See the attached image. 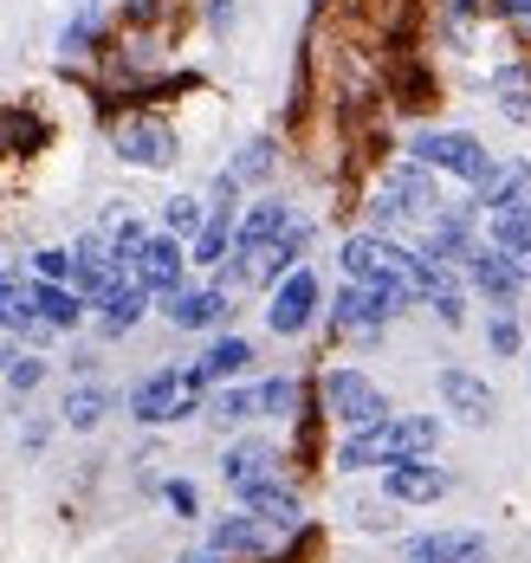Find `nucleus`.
Masks as SVG:
<instances>
[{"mask_svg": "<svg viewBox=\"0 0 531 563\" xmlns=\"http://www.w3.org/2000/svg\"><path fill=\"white\" fill-rule=\"evenodd\" d=\"M441 441V421L434 415H389V421H376V428H363L351 434L344 448H338V466L344 473H369V466H402V460H428Z\"/></svg>", "mask_w": 531, "mask_h": 563, "instance_id": "f257e3e1", "label": "nucleus"}, {"mask_svg": "<svg viewBox=\"0 0 531 563\" xmlns=\"http://www.w3.org/2000/svg\"><path fill=\"white\" fill-rule=\"evenodd\" d=\"M414 163L479 188V181L493 175V150H486L473 130H421V136H414Z\"/></svg>", "mask_w": 531, "mask_h": 563, "instance_id": "f03ea898", "label": "nucleus"}, {"mask_svg": "<svg viewBox=\"0 0 531 563\" xmlns=\"http://www.w3.org/2000/svg\"><path fill=\"white\" fill-rule=\"evenodd\" d=\"M441 214V188L434 169L402 163V169L383 175V195H376V227H402V221H434Z\"/></svg>", "mask_w": 531, "mask_h": 563, "instance_id": "7ed1b4c3", "label": "nucleus"}, {"mask_svg": "<svg viewBox=\"0 0 531 563\" xmlns=\"http://www.w3.org/2000/svg\"><path fill=\"white\" fill-rule=\"evenodd\" d=\"M208 389L201 376H195V363L188 369H156L150 383H136L130 389V415L136 421H150V428H163V421H181L188 408H195V395Z\"/></svg>", "mask_w": 531, "mask_h": 563, "instance_id": "20e7f679", "label": "nucleus"}, {"mask_svg": "<svg viewBox=\"0 0 531 563\" xmlns=\"http://www.w3.org/2000/svg\"><path fill=\"white\" fill-rule=\"evenodd\" d=\"M324 408L351 428V434H363V428H376V421H389L396 408H389V395L376 389L363 369H331L324 376Z\"/></svg>", "mask_w": 531, "mask_h": 563, "instance_id": "39448f33", "label": "nucleus"}, {"mask_svg": "<svg viewBox=\"0 0 531 563\" xmlns=\"http://www.w3.org/2000/svg\"><path fill=\"white\" fill-rule=\"evenodd\" d=\"M208 551H214V558H273V551H279V525H266V518H253V511H228V518H214Z\"/></svg>", "mask_w": 531, "mask_h": 563, "instance_id": "423d86ee", "label": "nucleus"}, {"mask_svg": "<svg viewBox=\"0 0 531 563\" xmlns=\"http://www.w3.org/2000/svg\"><path fill=\"white\" fill-rule=\"evenodd\" d=\"M486 240H473V201H447L434 221H428V260H441V266H467L473 253H479Z\"/></svg>", "mask_w": 531, "mask_h": 563, "instance_id": "0eeeda50", "label": "nucleus"}, {"mask_svg": "<svg viewBox=\"0 0 531 563\" xmlns=\"http://www.w3.org/2000/svg\"><path fill=\"white\" fill-rule=\"evenodd\" d=\"M402 563H486V531H467V525L414 531L402 544Z\"/></svg>", "mask_w": 531, "mask_h": 563, "instance_id": "6e6552de", "label": "nucleus"}, {"mask_svg": "<svg viewBox=\"0 0 531 563\" xmlns=\"http://www.w3.org/2000/svg\"><path fill=\"white\" fill-rule=\"evenodd\" d=\"M467 279H473V291H479L486 305H499V311H512V305L526 298V266L506 260V253H493V246H479L467 260Z\"/></svg>", "mask_w": 531, "mask_h": 563, "instance_id": "1a4fd4ad", "label": "nucleus"}, {"mask_svg": "<svg viewBox=\"0 0 531 563\" xmlns=\"http://www.w3.org/2000/svg\"><path fill=\"white\" fill-rule=\"evenodd\" d=\"M318 318V279L298 266V273H286V279L273 285V305H266V324L279 331V338H298L305 324Z\"/></svg>", "mask_w": 531, "mask_h": 563, "instance_id": "9d476101", "label": "nucleus"}, {"mask_svg": "<svg viewBox=\"0 0 531 563\" xmlns=\"http://www.w3.org/2000/svg\"><path fill=\"white\" fill-rule=\"evenodd\" d=\"M181 266H188V253H181L176 233H150L130 273H136V285H143L150 298H163V291H181Z\"/></svg>", "mask_w": 531, "mask_h": 563, "instance_id": "9b49d317", "label": "nucleus"}, {"mask_svg": "<svg viewBox=\"0 0 531 563\" xmlns=\"http://www.w3.org/2000/svg\"><path fill=\"white\" fill-rule=\"evenodd\" d=\"M118 156L136 163V169H169L176 163V130L156 123V117H130L118 130Z\"/></svg>", "mask_w": 531, "mask_h": 563, "instance_id": "f8f14e48", "label": "nucleus"}, {"mask_svg": "<svg viewBox=\"0 0 531 563\" xmlns=\"http://www.w3.org/2000/svg\"><path fill=\"white\" fill-rule=\"evenodd\" d=\"M434 389H441V401H447V415L461 421V428H493V389L473 376V369H441L434 376Z\"/></svg>", "mask_w": 531, "mask_h": 563, "instance_id": "ddd939ff", "label": "nucleus"}, {"mask_svg": "<svg viewBox=\"0 0 531 563\" xmlns=\"http://www.w3.org/2000/svg\"><path fill=\"white\" fill-rule=\"evenodd\" d=\"M338 260H344V279L351 285H376V279H389V273H402V246L383 240V233H351Z\"/></svg>", "mask_w": 531, "mask_h": 563, "instance_id": "4468645a", "label": "nucleus"}, {"mask_svg": "<svg viewBox=\"0 0 531 563\" xmlns=\"http://www.w3.org/2000/svg\"><path fill=\"white\" fill-rule=\"evenodd\" d=\"M228 291L221 285H201V291H163V318L176 324V331H208V324H228Z\"/></svg>", "mask_w": 531, "mask_h": 563, "instance_id": "2eb2a0df", "label": "nucleus"}, {"mask_svg": "<svg viewBox=\"0 0 531 563\" xmlns=\"http://www.w3.org/2000/svg\"><path fill=\"white\" fill-rule=\"evenodd\" d=\"M383 493H389L396 506H434V499H447V466H434V460H402V466L383 473Z\"/></svg>", "mask_w": 531, "mask_h": 563, "instance_id": "dca6fc26", "label": "nucleus"}, {"mask_svg": "<svg viewBox=\"0 0 531 563\" xmlns=\"http://www.w3.org/2000/svg\"><path fill=\"white\" fill-rule=\"evenodd\" d=\"M292 227L298 221H292V208H286V201H253V208L240 214V227H234V253H240V260H253V253L279 246Z\"/></svg>", "mask_w": 531, "mask_h": 563, "instance_id": "f3484780", "label": "nucleus"}, {"mask_svg": "<svg viewBox=\"0 0 531 563\" xmlns=\"http://www.w3.org/2000/svg\"><path fill=\"white\" fill-rule=\"evenodd\" d=\"M221 479L246 493V486H259V479H279V453L266 448V441H234V448L221 453Z\"/></svg>", "mask_w": 531, "mask_h": 563, "instance_id": "a211bd4d", "label": "nucleus"}, {"mask_svg": "<svg viewBox=\"0 0 531 563\" xmlns=\"http://www.w3.org/2000/svg\"><path fill=\"white\" fill-rule=\"evenodd\" d=\"M479 208H486V214L531 208V163H499V169L479 181Z\"/></svg>", "mask_w": 531, "mask_h": 563, "instance_id": "6ab92c4d", "label": "nucleus"}, {"mask_svg": "<svg viewBox=\"0 0 531 563\" xmlns=\"http://www.w3.org/2000/svg\"><path fill=\"white\" fill-rule=\"evenodd\" d=\"M331 318H338L344 331H363V338H376V331L389 324V305L376 298V285H344V291H338V305H331Z\"/></svg>", "mask_w": 531, "mask_h": 563, "instance_id": "aec40b11", "label": "nucleus"}, {"mask_svg": "<svg viewBox=\"0 0 531 563\" xmlns=\"http://www.w3.org/2000/svg\"><path fill=\"white\" fill-rule=\"evenodd\" d=\"M143 311H150V291L136 285V273H130V279H118L104 298H98V318H104V331H111V338H123L130 324H143Z\"/></svg>", "mask_w": 531, "mask_h": 563, "instance_id": "412c9836", "label": "nucleus"}, {"mask_svg": "<svg viewBox=\"0 0 531 563\" xmlns=\"http://www.w3.org/2000/svg\"><path fill=\"white\" fill-rule=\"evenodd\" d=\"M0 324L13 331V338H33V331H53V324H40V305H33V285L13 279V273H0Z\"/></svg>", "mask_w": 531, "mask_h": 563, "instance_id": "4be33fe9", "label": "nucleus"}, {"mask_svg": "<svg viewBox=\"0 0 531 563\" xmlns=\"http://www.w3.org/2000/svg\"><path fill=\"white\" fill-rule=\"evenodd\" d=\"M240 506L253 511V518H266V525H279V531H292V525H298V493H292V486H279V479L246 486V493H240Z\"/></svg>", "mask_w": 531, "mask_h": 563, "instance_id": "5701e85b", "label": "nucleus"}, {"mask_svg": "<svg viewBox=\"0 0 531 563\" xmlns=\"http://www.w3.org/2000/svg\"><path fill=\"white\" fill-rule=\"evenodd\" d=\"M486 246H493V253H506V260H519V266L531 273V208L493 214V227H486Z\"/></svg>", "mask_w": 531, "mask_h": 563, "instance_id": "b1692460", "label": "nucleus"}, {"mask_svg": "<svg viewBox=\"0 0 531 563\" xmlns=\"http://www.w3.org/2000/svg\"><path fill=\"white\" fill-rule=\"evenodd\" d=\"M246 363H253V343H246V338H214L208 350H201L195 376H201V383H228V376H240Z\"/></svg>", "mask_w": 531, "mask_h": 563, "instance_id": "393cba45", "label": "nucleus"}, {"mask_svg": "<svg viewBox=\"0 0 531 563\" xmlns=\"http://www.w3.org/2000/svg\"><path fill=\"white\" fill-rule=\"evenodd\" d=\"M188 260H201V266H228L234 260V208H214L208 227L195 233V253Z\"/></svg>", "mask_w": 531, "mask_h": 563, "instance_id": "a878e982", "label": "nucleus"}, {"mask_svg": "<svg viewBox=\"0 0 531 563\" xmlns=\"http://www.w3.org/2000/svg\"><path fill=\"white\" fill-rule=\"evenodd\" d=\"M33 305H40V324H53V331H71L85 318V298L71 285H33Z\"/></svg>", "mask_w": 531, "mask_h": 563, "instance_id": "bb28decb", "label": "nucleus"}, {"mask_svg": "<svg viewBox=\"0 0 531 563\" xmlns=\"http://www.w3.org/2000/svg\"><path fill=\"white\" fill-rule=\"evenodd\" d=\"M104 408H111V395L98 389V383H78V389L65 395V421H71V428H98Z\"/></svg>", "mask_w": 531, "mask_h": 563, "instance_id": "cd10ccee", "label": "nucleus"}, {"mask_svg": "<svg viewBox=\"0 0 531 563\" xmlns=\"http://www.w3.org/2000/svg\"><path fill=\"white\" fill-rule=\"evenodd\" d=\"M208 415L228 428V421H246V415H259V389H221L208 401Z\"/></svg>", "mask_w": 531, "mask_h": 563, "instance_id": "c85d7f7f", "label": "nucleus"}, {"mask_svg": "<svg viewBox=\"0 0 531 563\" xmlns=\"http://www.w3.org/2000/svg\"><path fill=\"white\" fill-rule=\"evenodd\" d=\"M163 227H169L176 240H195V233L208 227V214H201V201H188V195H176V201L163 208Z\"/></svg>", "mask_w": 531, "mask_h": 563, "instance_id": "c756f323", "label": "nucleus"}, {"mask_svg": "<svg viewBox=\"0 0 531 563\" xmlns=\"http://www.w3.org/2000/svg\"><path fill=\"white\" fill-rule=\"evenodd\" d=\"M292 408H298V383H292V376L259 383V415H292Z\"/></svg>", "mask_w": 531, "mask_h": 563, "instance_id": "7c9ffc66", "label": "nucleus"}, {"mask_svg": "<svg viewBox=\"0 0 531 563\" xmlns=\"http://www.w3.org/2000/svg\"><path fill=\"white\" fill-rule=\"evenodd\" d=\"M486 343H493V356H519V318L512 311H493V324H486Z\"/></svg>", "mask_w": 531, "mask_h": 563, "instance_id": "2f4dec72", "label": "nucleus"}, {"mask_svg": "<svg viewBox=\"0 0 531 563\" xmlns=\"http://www.w3.org/2000/svg\"><path fill=\"white\" fill-rule=\"evenodd\" d=\"M33 273H40V285H71V253H65V246L33 253Z\"/></svg>", "mask_w": 531, "mask_h": 563, "instance_id": "473e14b6", "label": "nucleus"}, {"mask_svg": "<svg viewBox=\"0 0 531 563\" xmlns=\"http://www.w3.org/2000/svg\"><path fill=\"white\" fill-rule=\"evenodd\" d=\"M40 376H46V363H40V356H13V363H7V389H13V395L40 389Z\"/></svg>", "mask_w": 531, "mask_h": 563, "instance_id": "72a5a7b5", "label": "nucleus"}, {"mask_svg": "<svg viewBox=\"0 0 531 563\" xmlns=\"http://www.w3.org/2000/svg\"><path fill=\"white\" fill-rule=\"evenodd\" d=\"M499 91H506V111L531 123V91H526V71H499Z\"/></svg>", "mask_w": 531, "mask_h": 563, "instance_id": "f704fd0d", "label": "nucleus"}, {"mask_svg": "<svg viewBox=\"0 0 531 563\" xmlns=\"http://www.w3.org/2000/svg\"><path fill=\"white\" fill-rule=\"evenodd\" d=\"M163 499H169V511H176V518H195V511H201L195 479H169V486H163Z\"/></svg>", "mask_w": 531, "mask_h": 563, "instance_id": "c9c22d12", "label": "nucleus"}, {"mask_svg": "<svg viewBox=\"0 0 531 563\" xmlns=\"http://www.w3.org/2000/svg\"><path fill=\"white\" fill-rule=\"evenodd\" d=\"M266 169H273V143L259 136V143H246V156L234 163V175L240 181H253V175H266Z\"/></svg>", "mask_w": 531, "mask_h": 563, "instance_id": "e433bc0d", "label": "nucleus"}, {"mask_svg": "<svg viewBox=\"0 0 531 563\" xmlns=\"http://www.w3.org/2000/svg\"><path fill=\"white\" fill-rule=\"evenodd\" d=\"M98 33V13H78L71 26H65V53H85V40Z\"/></svg>", "mask_w": 531, "mask_h": 563, "instance_id": "4c0bfd02", "label": "nucleus"}, {"mask_svg": "<svg viewBox=\"0 0 531 563\" xmlns=\"http://www.w3.org/2000/svg\"><path fill=\"white\" fill-rule=\"evenodd\" d=\"M499 7H506L512 20H526V26H531V0H499Z\"/></svg>", "mask_w": 531, "mask_h": 563, "instance_id": "58836bf2", "label": "nucleus"}, {"mask_svg": "<svg viewBox=\"0 0 531 563\" xmlns=\"http://www.w3.org/2000/svg\"><path fill=\"white\" fill-rule=\"evenodd\" d=\"M176 563H221L214 551H188V558H176Z\"/></svg>", "mask_w": 531, "mask_h": 563, "instance_id": "ea45409f", "label": "nucleus"}]
</instances>
